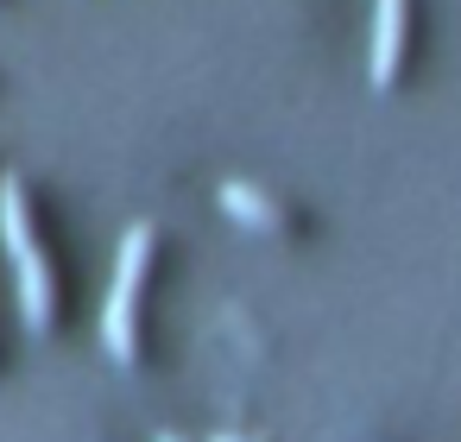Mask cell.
Here are the masks:
<instances>
[{
	"label": "cell",
	"instance_id": "6da1fadb",
	"mask_svg": "<svg viewBox=\"0 0 461 442\" xmlns=\"http://www.w3.org/2000/svg\"><path fill=\"white\" fill-rule=\"evenodd\" d=\"M146 259H152V228H127L121 240V259H114V284H108V303H102V347L127 366L140 354V284H146Z\"/></svg>",
	"mask_w": 461,
	"mask_h": 442
},
{
	"label": "cell",
	"instance_id": "277c9868",
	"mask_svg": "<svg viewBox=\"0 0 461 442\" xmlns=\"http://www.w3.org/2000/svg\"><path fill=\"white\" fill-rule=\"evenodd\" d=\"M221 209H228L234 221L259 228V234H278V228H285V209H278L266 190H253V184H221Z\"/></svg>",
	"mask_w": 461,
	"mask_h": 442
},
{
	"label": "cell",
	"instance_id": "3957f363",
	"mask_svg": "<svg viewBox=\"0 0 461 442\" xmlns=\"http://www.w3.org/2000/svg\"><path fill=\"white\" fill-rule=\"evenodd\" d=\"M0 234H7L14 266H20V259H39V240H32V221H26V190H20V177H0Z\"/></svg>",
	"mask_w": 461,
	"mask_h": 442
},
{
	"label": "cell",
	"instance_id": "5b68a950",
	"mask_svg": "<svg viewBox=\"0 0 461 442\" xmlns=\"http://www.w3.org/2000/svg\"><path fill=\"white\" fill-rule=\"evenodd\" d=\"M215 442H247V436H215Z\"/></svg>",
	"mask_w": 461,
	"mask_h": 442
},
{
	"label": "cell",
	"instance_id": "7a4b0ae2",
	"mask_svg": "<svg viewBox=\"0 0 461 442\" xmlns=\"http://www.w3.org/2000/svg\"><path fill=\"white\" fill-rule=\"evenodd\" d=\"M411 58V0H379L373 7V89H398Z\"/></svg>",
	"mask_w": 461,
	"mask_h": 442
}]
</instances>
